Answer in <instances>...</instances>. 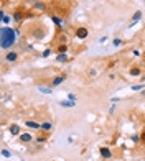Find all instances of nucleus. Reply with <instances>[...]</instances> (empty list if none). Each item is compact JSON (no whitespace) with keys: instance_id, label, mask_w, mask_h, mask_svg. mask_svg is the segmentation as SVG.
I'll use <instances>...</instances> for the list:
<instances>
[{"instance_id":"obj_1","label":"nucleus","mask_w":145,"mask_h":161,"mask_svg":"<svg viewBox=\"0 0 145 161\" xmlns=\"http://www.w3.org/2000/svg\"><path fill=\"white\" fill-rule=\"evenodd\" d=\"M17 38H18V35H17L15 28L2 25V28H0V48L3 51L12 49L15 46V43H17Z\"/></svg>"},{"instance_id":"obj_2","label":"nucleus","mask_w":145,"mask_h":161,"mask_svg":"<svg viewBox=\"0 0 145 161\" xmlns=\"http://www.w3.org/2000/svg\"><path fill=\"white\" fill-rule=\"evenodd\" d=\"M17 59H18V53H17V51L8 49V51L5 53V61H7V63H15Z\"/></svg>"},{"instance_id":"obj_3","label":"nucleus","mask_w":145,"mask_h":161,"mask_svg":"<svg viewBox=\"0 0 145 161\" xmlns=\"http://www.w3.org/2000/svg\"><path fill=\"white\" fill-rule=\"evenodd\" d=\"M66 80V76L64 74H59V76H54L51 79V87H58V86H61L63 82Z\"/></svg>"},{"instance_id":"obj_4","label":"nucleus","mask_w":145,"mask_h":161,"mask_svg":"<svg viewBox=\"0 0 145 161\" xmlns=\"http://www.w3.org/2000/svg\"><path fill=\"white\" fill-rule=\"evenodd\" d=\"M76 38H79V40H86L87 38V35H89V31H87V28H84V27H79V28H76Z\"/></svg>"},{"instance_id":"obj_5","label":"nucleus","mask_w":145,"mask_h":161,"mask_svg":"<svg viewBox=\"0 0 145 161\" xmlns=\"http://www.w3.org/2000/svg\"><path fill=\"white\" fill-rule=\"evenodd\" d=\"M13 20L12 15H7L3 10H0V21H2V25H5V27H8V23Z\"/></svg>"},{"instance_id":"obj_6","label":"nucleus","mask_w":145,"mask_h":161,"mask_svg":"<svg viewBox=\"0 0 145 161\" xmlns=\"http://www.w3.org/2000/svg\"><path fill=\"white\" fill-rule=\"evenodd\" d=\"M142 12H140V10H137V12H135V13L132 15V21H130V25H129V28H132L134 27V25H135V23H138V21L142 20Z\"/></svg>"},{"instance_id":"obj_7","label":"nucleus","mask_w":145,"mask_h":161,"mask_svg":"<svg viewBox=\"0 0 145 161\" xmlns=\"http://www.w3.org/2000/svg\"><path fill=\"white\" fill-rule=\"evenodd\" d=\"M8 132H10L12 136H20V133H21V130H20V127L17 123H12V125L8 127Z\"/></svg>"},{"instance_id":"obj_8","label":"nucleus","mask_w":145,"mask_h":161,"mask_svg":"<svg viewBox=\"0 0 145 161\" xmlns=\"http://www.w3.org/2000/svg\"><path fill=\"white\" fill-rule=\"evenodd\" d=\"M25 125L32 130H41V123L40 122H35V120H25Z\"/></svg>"},{"instance_id":"obj_9","label":"nucleus","mask_w":145,"mask_h":161,"mask_svg":"<svg viewBox=\"0 0 145 161\" xmlns=\"http://www.w3.org/2000/svg\"><path fill=\"white\" fill-rule=\"evenodd\" d=\"M99 153H101V156L104 158V160H109L112 156V151L109 150L107 146H101V150H99Z\"/></svg>"},{"instance_id":"obj_10","label":"nucleus","mask_w":145,"mask_h":161,"mask_svg":"<svg viewBox=\"0 0 145 161\" xmlns=\"http://www.w3.org/2000/svg\"><path fill=\"white\" fill-rule=\"evenodd\" d=\"M51 130H53V123L50 120H46V122L41 123V132H43V133H48V132H51Z\"/></svg>"},{"instance_id":"obj_11","label":"nucleus","mask_w":145,"mask_h":161,"mask_svg":"<svg viewBox=\"0 0 145 161\" xmlns=\"http://www.w3.org/2000/svg\"><path fill=\"white\" fill-rule=\"evenodd\" d=\"M129 74H130L132 77H138V76L142 74V69H140L138 66H134V67H130V69H129Z\"/></svg>"},{"instance_id":"obj_12","label":"nucleus","mask_w":145,"mask_h":161,"mask_svg":"<svg viewBox=\"0 0 145 161\" xmlns=\"http://www.w3.org/2000/svg\"><path fill=\"white\" fill-rule=\"evenodd\" d=\"M51 21H53V23H56L58 28H64V20H61V18L56 17V15H51Z\"/></svg>"},{"instance_id":"obj_13","label":"nucleus","mask_w":145,"mask_h":161,"mask_svg":"<svg viewBox=\"0 0 145 161\" xmlns=\"http://www.w3.org/2000/svg\"><path fill=\"white\" fill-rule=\"evenodd\" d=\"M59 105H61V107H64V108H72V107H76V102H72V100H61V102H59Z\"/></svg>"},{"instance_id":"obj_14","label":"nucleus","mask_w":145,"mask_h":161,"mask_svg":"<svg viewBox=\"0 0 145 161\" xmlns=\"http://www.w3.org/2000/svg\"><path fill=\"white\" fill-rule=\"evenodd\" d=\"M68 59H69L68 53H58V56H56V63H66Z\"/></svg>"},{"instance_id":"obj_15","label":"nucleus","mask_w":145,"mask_h":161,"mask_svg":"<svg viewBox=\"0 0 145 161\" xmlns=\"http://www.w3.org/2000/svg\"><path fill=\"white\" fill-rule=\"evenodd\" d=\"M20 141L21 143H28V141H32V135L30 133H20Z\"/></svg>"},{"instance_id":"obj_16","label":"nucleus","mask_w":145,"mask_h":161,"mask_svg":"<svg viewBox=\"0 0 145 161\" xmlns=\"http://www.w3.org/2000/svg\"><path fill=\"white\" fill-rule=\"evenodd\" d=\"M12 17H13V20H15V21H21V20H23V12L17 10V12H15Z\"/></svg>"},{"instance_id":"obj_17","label":"nucleus","mask_w":145,"mask_h":161,"mask_svg":"<svg viewBox=\"0 0 145 161\" xmlns=\"http://www.w3.org/2000/svg\"><path fill=\"white\" fill-rule=\"evenodd\" d=\"M38 90L43 94H53V87H45V86H38Z\"/></svg>"},{"instance_id":"obj_18","label":"nucleus","mask_w":145,"mask_h":161,"mask_svg":"<svg viewBox=\"0 0 145 161\" xmlns=\"http://www.w3.org/2000/svg\"><path fill=\"white\" fill-rule=\"evenodd\" d=\"M33 7L36 8V10H40V12H45V3H41V2H35Z\"/></svg>"},{"instance_id":"obj_19","label":"nucleus","mask_w":145,"mask_h":161,"mask_svg":"<svg viewBox=\"0 0 145 161\" xmlns=\"http://www.w3.org/2000/svg\"><path fill=\"white\" fill-rule=\"evenodd\" d=\"M0 153H2V156H3V158H12V153H10L7 148H2V151H0Z\"/></svg>"},{"instance_id":"obj_20","label":"nucleus","mask_w":145,"mask_h":161,"mask_svg":"<svg viewBox=\"0 0 145 161\" xmlns=\"http://www.w3.org/2000/svg\"><path fill=\"white\" fill-rule=\"evenodd\" d=\"M144 89H145V84H135V86H132V90H140L142 92Z\"/></svg>"},{"instance_id":"obj_21","label":"nucleus","mask_w":145,"mask_h":161,"mask_svg":"<svg viewBox=\"0 0 145 161\" xmlns=\"http://www.w3.org/2000/svg\"><path fill=\"white\" fill-rule=\"evenodd\" d=\"M35 141H36V145H41V143H45V141H46V133L43 135V136H36V140H35Z\"/></svg>"},{"instance_id":"obj_22","label":"nucleus","mask_w":145,"mask_h":161,"mask_svg":"<svg viewBox=\"0 0 145 161\" xmlns=\"http://www.w3.org/2000/svg\"><path fill=\"white\" fill-rule=\"evenodd\" d=\"M122 43H124V41L120 40V38H114V41H112V45H114V46H115V48L122 46Z\"/></svg>"},{"instance_id":"obj_23","label":"nucleus","mask_w":145,"mask_h":161,"mask_svg":"<svg viewBox=\"0 0 145 161\" xmlns=\"http://www.w3.org/2000/svg\"><path fill=\"white\" fill-rule=\"evenodd\" d=\"M58 53H68V45H59L58 46Z\"/></svg>"},{"instance_id":"obj_24","label":"nucleus","mask_w":145,"mask_h":161,"mask_svg":"<svg viewBox=\"0 0 145 161\" xmlns=\"http://www.w3.org/2000/svg\"><path fill=\"white\" fill-rule=\"evenodd\" d=\"M130 140L134 141V143H138V141H140V135H137V133L130 135Z\"/></svg>"},{"instance_id":"obj_25","label":"nucleus","mask_w":145,"mask_h":161,"mask_svg":"<svg viewBox=\"0 0 145 161\" xmlns=\"http://www.w3.org/2000/svg\"><path fill=\"white\" fill-rule=\"evenodd\" d=\"M68 100L76 102V100H78V97H76V94H71V92H69V94H68Z\"/></svg>"},{"instance_id":"obj_26","label":"nucleus","mask_w":145,"mask_h":161,"mask_svg":"<svg viewBox=\"0 0 145 161\" xmlns=\"http://www.w3.org/2000/svg\"><path fill=\"white\" fill-rule=\"evenodd\" d=\"M50 54H51V49H50V48H46L45 51H43V54H41V56H43V58H48Z\"/></svg>"},{"instance_id":"obj_27","label":"nucleus","mask_w":145,"mask_h":161,"mask_svg":"<svg viewBox=\"0 0 145 161\" xmlns=\"http://www.w3.org/2000/svg\"><path fill=\"white\" fill-rule=\"evenodd\" d=\"M115 107H117V105H115V104H112V105H111V107H109V114H114V112H115Z\"/></svg>"},{"instance_id":"obj_28","label":"nucleus","mask_w":145,"mask_h":161,"mask_svg":"<svg viewBox=\"0 0 145 161\" xmlns=\"http://www.w3.org/2000/svg\"><path fill=\"white\" fill-rule=\"evenodd\" d=\"M105 41H107V36H102V38H99V40H97V43H99V45H104Z\"/></svg>"},{"instance_id":"obj_29","label":"nucleus","mask_w":145,"mask_h":161,"mask_svg":"<svg viewBox=\"0 0 145 161\" xmlns=\"http://www.w3.org/2000/svg\"><path fill=\"white\" fill-rule=\"evenodd\" d=\"M140 141H142V143H145V130L140 133Z\"/></svg>"},{"instance_id":"obj_30","label":"nucleus","mask_w":145,"mask_h":161,"mask_svg":"<svg viewBox=\"0 0 145 161\" xmlns=\"http://www.w3.org/2000/svg\"><path fill=\"white\" fill-rule=\"evenodd\" d=\"M132 54H134L135 58H138V56H140V51H138V49H134V51H132Z\"/></svg>"},{"instance_id":"obj_31","label":"nucleus","mask_w":145,"mask_h":161,"mask_svg":"<svg viewBox=\"0 0 145 161\" xmlns=\"http://www.w3.org/2000/svg\"><path fill=\"white\" fill-rule=\"evenodd\" d=\"M119 102V97H112V104H117Z\"/></svg>"},{"instance_id":"obj_32","label":"nucleus","mask_w":145,"mask_h":161,"mask_svg":"<svg viewBox=\"0 0 145 161\" xmlns=\"http://www.w3.org/2000/svg\"><path fill=\"white\" fill-rule=\"evenodd\" d=\"M140 94H142V95H145V89H144V90H142V92H140Z\"/></svg>"},{"instance_id":"obj_33","label":"nucleus","mask_w":145,"mask_h":161,"mask_svg":"<svg viewBox=\"0 0 145 161\" xmlns=\"http://www.w3.org/2000/svg\"><path fill=\"white\" fill-rule=\"evenodd\" d=\"M144 2H145V0H144Z\"/></svg>"}]
</instances>
